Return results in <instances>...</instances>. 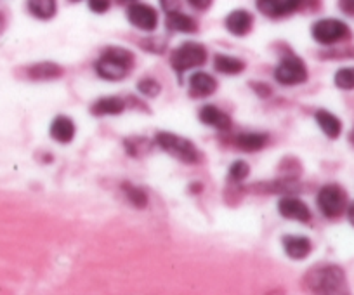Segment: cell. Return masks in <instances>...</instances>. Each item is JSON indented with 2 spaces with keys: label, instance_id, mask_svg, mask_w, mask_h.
<instances>
[{
  "label": "cell",
  "instance_id": "34",
  "mask_svg": "<svg viewBox=\"0 0 354 295\" xmlns=\"http://www.w3.org/2000/svg\"><path fill=\"white\" fill-rule=\"evenodd\" d=\"M189 188H193V193H200V189H202V184H193V186H189Z\"/></svg>",
  "mask_w": 354,
  "mask_h": 295
},
{
  "label": "cell",
  "instance_id": "28",
  "mask_svg": "<svg viewBox=\"0 0 354 295\" xmlns=\"http://www.w3.org/2000/svg\"><path fill=\"white\" fill-rule=\"evenodd\" d=\"M111 0H88V9L96 15H103L110 9Z\"/></svg>",
  "mask_w": 354,
  "mask_h": 295
},
{
  "label": "cell",
  "instance_id": "7",
  "mask_svg": "<svg viewBox=\"0 0 354 295\" xmlns=\"http://www.w3.org/2000/svg\"><path fill=\"white\" fill-rule=\"evenodd\" d=\"M274 79L281 86H299V84H304L308 80V68L301 57L287 56L281 59V63L274 70Z\"/></svg>",
  "mask_w": 354,
  "mask_h": 295
},
{
  "label": "cell",
  "instance_id": "14",
  "mask_svg": "<svg viewBox=\"0 0 354 295\" xmlns=\"http://www.w3.org/2000/svg\"><path fill=\"white\" fill-rule=\"evenodd\" d=\"M200 120H202V124L210 125V127L217 129V131L226 132L231 129L230 115H226L219 108L212 106V104H207V106L200 110Z\"/></svg>",
  "mask_w": 354,
  "mask_h": 295
},
{
  "label": "cell",
  "instance_id": "36",
  "mask_svg": "<svg viewBox=\"0 0 354 295\" xmlns=\"http://www.w3.org/2000/svg\"><path fill=\"white\" fill-rule=\"evenodd\" d=\"M70 2H80V0H70Z\"/></svg>",
  "mask_w": 354,
  "mask_h": 295
},
{
  "label": "cell",
  "instance_id": "9",
  "mask_svg": "<svg viewBox=\"0 0 354 295\" xmlns=\"http://www.w3.org/2000/svg\"><path fill=\"white\" fill-rule=\"evenodd\" d=\"M306 0H257V9L268 18H285L304 6Z\"/></svg>",
  "mask_w": 354,
  "mask_h": 295
},
{
  "label": "cell",
  "instance_id": "31",
  "mask_svg": "<svg viewBox=\"0 0 354 295\" xmlns=\"http://www.w3.org/2000/svg\"><path fill=\"white\" fill-rule=\"evenodd\" d=\"M252 89L255 91L257 96H262V97L271 96V87L268 86V84H252Z\"/></svg>",
  "mask_w": 354,
  "mask_h": 295
},
{
  "label": "cell",
  "instance_id": "8",
  "mask_svg": "<svg viewBox=\"0 0 354 295\" xmlns=\"http://www.w3.org/2000/svg\"><path fill=\"white\" fill-rule=\"evenodd\" d=\"M127 18L136 28L153 32L158 26V12L148 4H132L127 9Z\"/></svg>",
  "mask_w": 354,
  "mask_h": 295
},
{
  "label": "cell",
  "instance_id": "19",
  "mask_svg": "<svg viewBox=\"0 0 354 295\" xmlns=\"http://www.w3.org/2000/svg\"><path fill=\"white\" fill-rule=\"evenodd\" d=\"M270 137L268 134H259V132H245L236 137V146L241 151H248V153H254V151L262 150L266 144H268Z\"/></svg>",
  "mask_w": 354,
  "mask_h": 295
},
{
  "label": "cell",
  "instance_id": "27",
  "mask_svg": "<svg viewBox=\"0 0 354 295\" xmlns=\"http://www.w3.org/2000/svg\"><path fill=\"white\" fill-rule=\"evenodd\" d=\"M138 91L146 97H156L160 91H162V87H160V84L155 79H142L139 80Z\"/></svg>",
  "mask_w": 354,
  "mask_h": 295
},
{
  "label": "cell",
  "instance_id": "4",
  "mask_svg": "<svg viewBox=\"0 0 354 295\" xmlns=\"http://www.w3.org/2000/svg\"><path fill=\"white\" fill-rule=\"evenodd\" d=\"M316 203H318V209L326 219H337V217L342 216L347 210V193L342 186L335 184H325L319 189L318 196H316Z\"/></svg>",
  "mask_w": 354,
  "mask_h": 295
},
{
  "label": "cell",
  "instance_id": "33",
  "mask_svg": "<svg viewBox=\"0 0 354 295\" xmlns=\"http://www.w3.org/2000/svg\"><path fill=\"white\" fill-rule=\"evenodd\" d=\"M347 219H349V222L351 225L354 226V202L353 203H349V205H347Z\"/></svg>",
  "mask_w": 354,
  "mask_h": 295
},
{
  "label": "cell",
  "instance_id": "32",
  "mask_svg": "<svg viewBox=\"0 0 354 295\" xmlns=\"http://www.w3.org/2000/svg\"><path fill=\"white\" fill-rule=\"evenodd\" d=\"M339 8L344 15L354 16V0H339Z\"/></svg>",
  "mask_w": 354,
  "mask_h": 295
},
{
  "label": "cell",
  "instance_id": "15",
  "mask_svg": "<svg viewBox=\"0 0 354 295\" xmlns=\"http://www.w3.org/2000/svg\"><path fill=\"white\" fill-rule=\"evenodd\" d=\"M165 26L170 32H179V33H195L198 30L195 18L185 15L181 11L167 12L165 18Z\"/></svg>",
  "mask_w": 354,
  "mask_h": 295
},
{
  "label": "cell",
  "instance_id": "10",
  "mask_svg": "<svg viewBox=\"0 0 354 295\" xmlns=\"http://www.w3.org/2000/svg\"><path fill=\"white\" fill-rule=\"evenodd\" d=\"M278 212L285 219L299 220V222H309L311 220V210H309V207L302 200L292 198V196L280 200V203H278Z\"/></svg>",
  "mask_w": 354,
  "mask_h": 295
},
{
  "label": "cell",
  "instance_id": "13",
  "mask_svg": "<svg viewBox=\"0 0 354 295\" xmlns=\"http://www.w3.org/2000/svg\"><path fill=\"white\" fill-rule=\"evenodd\" d=\"M217 89V82L214 77H210L205 71H196L189 79V94L193 97H207L212 96Z\"/></svg>",
  "mask_w": 354,
  "mask_h": 295
},
{
  "label": "cell",
  "instance_id": "30",
  "mask_svg": "<svg viewBox=\"0 0 354 295\" xmlns=\"http://www.w3.org/2000/svg\"><path fill=\"white\" fill-rule=\"evenodd\" d=\"M214 0H188V4L196 11H207L212 6Z\"/></svg>",
  "mask_w": 354,
  "mask_h": 295
},
{
  "label": "cell",
  "instance_id": "26",
  "mask_svg": "<svg viewBox=\"0 0 354 295\" xmlns=\"http://www.w3.org/2000/svg\"><path fill=\"white\" fill-rule=\"evenodd\" d=\"M250 174V167H248L247 162L238 160L234 162L230 167V172H227V181L230 182H241L243 179H247V175Z\"/></svg>",
  "mask_w": 354,
  "mask_h": 295
},
{
  "label": "cell",
  "instance_id": "37",
  "mask_svg": "<svg viewBox=\"0 0 354 295\" xmlns=\"http://www.w3.org/2000/svg\"><path fill=\"white\" fill-rule=\"evenodd\" d=\"M127 2H134V0H127Z\"/></svg>",
  "mask_w": 354,
  "mask_h": 295
},
{
  "label": "cell",
  "instance_id": "29",
  "mask_svg": "<svg viewBox=\"0 0 354 295\" xmlns=\"http://www.w3.org/2000/svg\"><path fill=\"white\" fill-rule=\"evenodd\" d=\"M160 6L165 12H174V11H179L181 8V0H160Z\"/></svg>",
  "mask_w": 354,
  "mask_h": 295
},
{
  "label": "cell",
  "instance_id": "21",
  "mask_svg": "<svg viewBox=\"0 0 354 295\" xmlns=\"http://www.w3.org/2000/svg\"><path fill=\"white\" fill-rule=\"evenodd\" d=\"M26 8L32 16H35L37 19H47L54 18L57 11L56 0H26Z\"/></svg>",
  "mask_w": 354,
  "mask_h": 295
},
{
  "label": "cell",
  "instance_id": "3",
  "mask_svg": "<svg viewBox=\"0 0 354 295\" xmlns=\"http://www.w3.org/2000/svg\"><path fill=\"white\" fill-rule=\"evenodd\" d=\"M155 141L165 153L177 158L183 164L193 165L200 162V151L196 150V146L181 135H176L172 132H158Z\"/></svg>",
  "mask_w": 354,
  "mask_h": 295
},
{
  "label": "cell",
  "instance_id": "2",
  "mask_svg": "<svg viewBox=\"0 0 354 295\" xmlns=\"http://www.w3.org/2000/svg\"><path fill=\"white\" fill-rule=\"evenodd\" d=\"M134 64V54L124 47H108L96 63L97 75L104 80H122Z\"/></svg>",
  "mask_w": 354,
  "mask_h": 295
},
{
  "label": "cell",
  "instance_id": "22",
  "mask_svg": "<svg viewBox=\"0 0 354 295\" xmlns=\"http://www.w3.org/2000/svg\"><path fill=\"white\" fill-rule=\"evenodd\" d=\"M214 68L223 75H238L245 70V63L234 56H226V54H217L214 59Z\"/></svg>",
  "mask_w": 354,
  "mask_h": 295
},
{
  "label": "cell",
  "instance_id": "11",
  "mask_svg": "<svg viewBox=\"0 0 354 295\" xmlns=\"http://www.w3.org/2000/svg\"><path fill=\"white\" fill-rule=\"evenodd\" d=\"M283 249L290 259L294 260H302L311 254L313 243L308 236H283Z\"/></svg>",
  "mask_w": 354,
  "mask_h": 295
},
{
  "label": "cell",
  "instance_id": "6",
  "mask_svg": "<svg viewBox=\"0 0 354 295\" xmlns=\"http://www.w3.org/2000/svg\"><path fill=\"white\" fill-rule=\"evenodd\" d=\"M311 33L313 39L318 44H322V46H333V44L344 42V40H347L351 37L349 26L344 21H340V19L333 18L316 21L313 25Z\"/></svg>",
  "mask_w": 354,
  "mask_h": 295
},
{
  "label": "cell",
  "instance_id": "23",
  "mask_svg": "<svg viewBox=\"0 0 354 295\" xmlns=\"http://www.w3.org/2000/svg\"><path fill=\"white\" fill-rule=\"evenodd\" d=\"M125 144V150H127V153L131 155V157L134 158H141L145 157L146 153H149V141L146 137H129L124 141Z\"/></svg>",
  "mask_w": 354,
  "mask_h": 295
},
{
  "label": "cell",
  "instance_id": "5",
  "mask_svg": "<svg viewBox=\"0 0 354 295\" xmlns=\"http://www.w3.org/2000/svg\"><path fill=\"white\" fill-rule=\"evenodd\" d=\"M207 61V49L205 46L198 42H185L183 46L177 47L170 56V64L174 70L183 75L185 71L192 70V68H198L205 64Z\"/></svg>",
  "mask_w": 354,
  "mask_h": 295
},
{
  "label": "cell",
  "instance_id": "25",
  "mask_svg": "<svg viewBox=\"0 0 354 295\" xmlns=\"http://www.w3.org/2000/svg\"><path fill=\"white\" fill-rule=\"evenodd\" d=\"M124 188L127 200L136 209H146V205H148V196H146V193L141 188H136V186L131 184H124Z\"/></svg>",
  "mask_w": 354,
  "mask_h": 295
},
{
  "label": "cell",
  "instance_id": "18",
  "mask_svg": "<svg viewBox=\"0 0 354 295\" xmlns=\"http://www.w3.org/2000/svg\"><path fill=\"white\" fill-rule=\"evenodd\" d=\"M63 73L64 70L56 63H37L28 68V77L33 80H54Z\"/></svg>",
  "mask_w": 354,
  "mask_h": 295
},
{
  "label": "cell",
  "instance_id": "24",
  "mask_svg": "<svg viewBox=\"0 0 354 295\" xmlns=\"http://www.w3.org/2000/svg\"><path fill=\"white\" fill-rule=\"evenodd\" d=\"M333 84L342 91H353L354 89V66L340 68L333 77Z\"/></svg>",
  "mask_w": 354,
  "mask_h": 295
},
{
  "label": "cell",
  "instance_id": "35",
  "mask_svg": "<svg viewBox=\"0 0 354 295\" xmlns=\"http://www.w3.org/2000/svg\"><path fill=\"white\" fill-rule=\"evenodd\" d=\"M349 142L354 146V129H353V131H351V134H349Z\"/></svg>",
  "mask_w": 354,
  "mask_h": 295
},
{
  "label": "cell",
  "instance_id": "17",
  "mask_svg": "<svg viewBox=\"0 0 354 295\" xmlns=\"http://www.w3.org/2000/svg\"><path fill=\"white\" fill-rule=\"evenodd\" d=\"M50 137L54 141L61 142V144H66L71 142L75 137V124L71 122V118L68 117H57L56 120L50 125Z\"/></svg>",
  "mask_w": 354,
  "mask_h": 295
},
{
  "label": "cell",
  "instance_id": "20",
  "mask_svg": "<svg viewBox=\"0 0 354 295\" xmlns=\"http://www.w3.org/2000/svg\"><path fill=\"white\" fill-rule=\"evenodd\" d=\"M125 110V101L120 97H101L93 104V113L97 117H106V115H120Z\"/></svg>",
  "mask_w": 354,
  "mask_h": 295
},
{
  "label": "cell",
  "instance_id": "1",
  "mask_svg": "<svg viewBox=\"0 0 354 295\" xmlns=\"http://www.w3.org/2000/svg\"><path fill=\"white\" fill-rule=\"evenodd\" d=\"M306 287L316 294H344L347 292V278L342 267L335 264H319L308 271Z\"/></svg>",
  "mask_w": 354,
  "mask_h": 295
},
{
  "label": "cell",
  "instance_id": "12",
  "mask_svg": "<svg viewBox=\"0 0 354 295\" xmlns=\"http://www.w3.org/2000/svg\"><path fill=\"white\" fill-rule=\"evenodd\" d=\"M252 26H254V16L243 9L233 11L226 18L227 32L233 33L234 37H245L247 33H250Z\"/></svg>",
  "mask_w": 354,
  "mask_h": 295
},
{
  "label": "cell",
  "instance_id": "16",
  "mask_svg": "<svg viewBox=\"0 0 354 295\" xmlns=\"http://www.w3.org/2000/svg\"><path fill=\"white\" fill-rule=\"evenodd\" d=\"M316 124L319 125V129L323 131V134L330 139H337L342 134V122L339 120V117H335L333 113L326 110H318L315 115Z\"/></svg>",
  "mask_w": 354,
  "mask_h": 295
}]
</instances>
